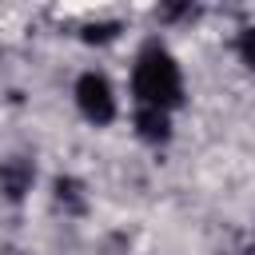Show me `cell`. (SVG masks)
Wrapping results in <instances>:
<instances>
[{
    "label": "cell",
    "mask_w": 255,
    "mask_h": 255,
    "mask_svg": "<svg viewBox=\"0 0 255 255\" xmlns=\"http://www.w3.org/2000/svg\"><path fill=\"white\" fill-rule=\"evenodd\" d=\"M76 104H80V112H84L92 124H112V116H116L112 84H108L100 72H84V76L76 80Z\"/></svg>",
    "instance_id": "cell-2"
},
{
    "label": "cell",
    "mask_w": 255,
    "mask_h": 255,
    "mask_svg": "<svg viewBox=\"0 0 255 255\" xmlns=\"http://www.w3.org/2000/svg\"><path fill=\"white\" fill-rule=\"evenodd\" d=\"M239 56H243V64L255 68V28H247V32L239 36Z\"/></svg>",
    "instance_id": "cell-5"
},
{
    "label": "cell",
    "mask_w": 255,
    "mask_h": 255,
    "mask_svg": "<svg viewBox=\"0 0 255 255\" xmlns=\"http://www.w3.org/2000/svg\"><path fill=\"white\" fill-rule=\"evenodd\" d=\"M135 128L147 143H163L171 135V124H167V112H155V108H139L135 112Z\"/></svg>",
    "instance_id": "cell-3"
},
{
    "label": "cell",
    "mask_w": 255,
    "mask_h": 255,
    "mask_svg": "<svg viewBox=\"0 0 255 255\" xmlns=\"http://www.w3.org/2000/svg\"><path fill=\"white\" fill-rule=\"evenodd\" d=\"M131 88H135V100L139 108H155V112H167L183 100V76H179V64L159 48H143L139 60H135V72H131Z\"/></svg>",
    "instance_id": "cell-1"
},
{
    "label": "cell",
    "mask_w": 255,
    "mask_h": 255,
    "mask_svg": "<svg viewBox=\"0 0 255 255\" xmlns=\"http://www.w3.org/2000/svg\"><path fill=\"white\" fill-rule=\"evenodd\" d=\"M0 183H4V191H8L12 199H20L24 187L32 183V167H28L24 159H8V163L0 167Z\"/></svg>",
    "instance_id": "cell-4"
},
{
    "label": "cell",
    "mask_w": 255,
    "mask_h": 255,
    "mask_svg": "<svg viewBox=\"0 0 255 255\" xmlns=\"http://www.w3.org/2000/svg\"><path fill=\"white\" fill-rule=\"evenodd\" d=\"M84 36H88V40H112V36H116V24H100V28H88Z\"/></svg>",
    "instance_id": "cell-6"
}]
</instances>
